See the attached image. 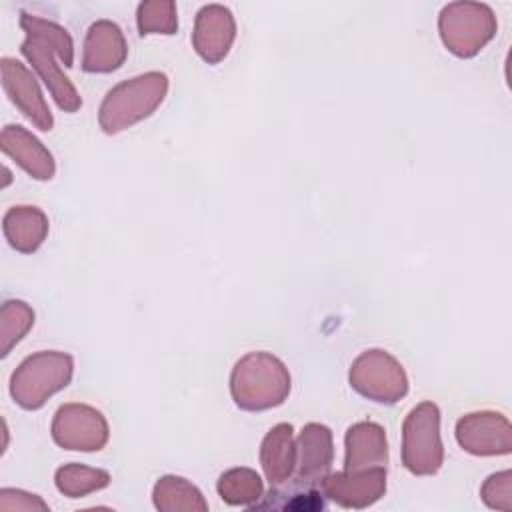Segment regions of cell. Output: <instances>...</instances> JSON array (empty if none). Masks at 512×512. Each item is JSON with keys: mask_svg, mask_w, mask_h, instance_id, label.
<instances>
[{"mask_svg": "<svg viewBox=\"0 0 512 512\" xmlns=\"http://www.w3.org/2000/svg\"><path fill=\"white\" fill-rule=\"evenodd\" d=\"M230 394L234 404L248 412L276 408L290 394V372L270 352H248L232 368Z\"/></svg>", "mask_w": 512, "mask_h": 512, "instance_id": "1", "label": "cell"}, {"mask_svg": "<svg viewBox=\"0 0 512 512\" xmlns=\"http://www.w3.org/2000/svg\"><path fill=\"white\" fill-rule=\"evenodd\" d=\"M34 324V310L22 300H6L0 310V356L6 358L10 350L26 336Z\"/></svg>", "mask_w": 512, "mask_h": 512, "instance_id": "23", "label": "cell"}, {"mask_svg": "<svg viewBox=\"0 0 512 512\" xmlns=\"http://www.w3.org/2000/svg\"><path fill=\"white\" fill-rule=\"evenodd\" d=\"M218 494L230 506H254L264 496V484L252 468H230L218 478Z\"/></svg>", "mask_w": 512, "mask_h": 512, "instance_id": "20", "label": "cell"}, {"mask_svg": "<svg viewBox=\"0 0 512 512\" xmlns=\"http://www.w3.org/2000/svg\"><path fill=\"white\" fill-rule=\"evenodd\" d=\"M496 30V14L484 2H450L438 14L440 38L458 58L476 56L496 36Z\"/></svg>", "mask_w": 512, "mask_h": 512, "instance_id": "4", "label": "cell"}, {"mask_svg": "<svg viewBox=\"0 0 512 512\" xmlns=\"http://www.w3.org/2000/svg\"><path fill=\"white\" fill-rule=\"evenodd\" d=\"M20 28L26 32V36L38 38L44 44H48L66 68L74 64V42L64 26L30 12H22Z\"/></svg>", "mask_w": 512, "mask_h": 512, "instance_id": "21", "label": "cell"}, {"mask_svg": "<svg viewBox=\"0 0 512 512\" xmlns=\"http://www.w3.org/2000/svg\"><path fill=\"white\" fill-rule=\"evenodd\" d=\"M74 374V360L66 352L40 350L26 356L10 376V394L24 410H38L58 390L66 388Z\"/></svg>", "mask_w": 512, "mask_h": 512, "instance_id": "3", "label": "cell"}, {"mask_svg": "<svg viewBox=\"0 0 512 512\" xmlns=\"http://www.w3.org/2000/svg\"><path fill=\"white\" fill-rule=\"evenodd\" d=\"M136 26L140 36L178 32V10L172 0H146L136 8Z\"/></svg>", "mask_w": 512, "mask_h": 512, "instance_id": "24", "label": "cell"}, {"mask_svg": "<svg viewBox=\"0 0 512 512\" xmlns=\"http://www.w3.org/2000/svg\"><path fill=\"white\" fill-rule=\"evenodd\" d=\"M236 40V20L224 4H204L194 18L192 46L196 54L208 62H222Z\"/></svg>", "mask_w": 512, "mask_h": 512, "instance_id": "9", "label": "cell"}, {"mask_svg": "<svg viewBox=\"0 0 512 512\" xmlns=\"http://www.w3.org/2000/svg\"><path fill=\"white\" fill-rule=\"evenodd\" d=\"M128 56V44L122 28L108 20L100 18L90 24L84 48H82V70L90 74H106L118 70Z\"/></svg>", "mask_w": 512, "mask_h": 512, "instance_id": "12", "label": "cell"}, {"mask_svg": "<svg viewBox=\"0 0 512 512\" xmlns=\"http://www.w3.org/2000/svg\"><path fill=\"white\" fill-rule=\"evenodd\" d=\"M444 462L440 438V410L424 400L414 406L402 424V464L416 476H430Z\"/></svg>", "mask_w": 512, "mask_h": 512, "instance_id": "5", "label": "cell"}, {"mask_svg": "<svg viewBox=\"0 0 512 512\" xmlns=\"http://www.w3.org/2000/svg\"><path fill=\"white\" fill-rule=\"evenodd\" d=\"M260 464L270 486L284 484L296 472V442L294 428L280 422L268 430L260 446Z\"/></svg>", "mask_w": 512, "mask_h": 512, "instance_id": "17", "label": "cell"}, {"mask_svg": "<svg viewBox=\"0 0 512 512\" xmlns=\"http://www.w3.org/2000/svg\"><path fill=\"white\" fill-rule=\"evenodd\" d=\"M2 68V86L10 98V102L38 128V130H52L54 118L44 100V94L32 76V72L16 58L4 56L0 60Z\"/></svg>", "mask_w": 512, "mask_h": 512, "instance_id": "10", "label": "cell"}, {"mask_svg": "<svg viewBox=\"0 0 512 512\" xmlns=\"http://www.w3.org/2000/svg\"><path fill=\"white\" fill-rule=\"evenodd\" d=\"M480 496L486 506L510 512L512 510V472L502 470L490 474L480 488Z\"/></svg>", "mask_w": 512, "mask_h": 512, "instance_id": "25", "label": "cell"}, {"mask_svg": "<svg viewBox=\"0 0 512 512\" xmlns=\"http://www.w3.org/2000/svg\"><path fill=\"white\" fill-rule=\"evenodd\" d=\"M166 94L168 76L158 70L122 80L106 92L98 110V124L106 134H118L148 118L164 102Z\"/></svg>", "mask_w": 512, "mask_h": 512, "instance_id": "2", "label": "cell"}, {"mask_svg": "<svg viewBox=\"0 0 512 512\" xmlns=\"http://www.w3.org/2000/svg\"><path fill=\"white\" fill-rule=\"evenodd\" d=\"M2 230L14 250L32 254L48 236V218L36 206H12L2 218Z\"/></svg>", "mask_w": 512, "mask_h": 512, "instance_id": "18", "label": "cell"}, {"mask_svg": "<svg viewBox=\"0 0 512 512\" xmlns=\"http://www.w3.org/2000/svg\"><path fill=\"white\" fill-rule=\"evenodd\" d=\"M334 458L332 430L324 424L310 422L300 430L296 440V476L302 482L322 486L330 474Z\"/></svg>", "mask_w": 512, "mask_h": 512, "instance_id": "13", "label": "cell"}, {"mask_svg": "<svg viewBox=\"0 0 512 512\" xmlns=\"http://www.w3.org/2000/svg\"><path fill=\"white\" fill-rule=\"evenodd\" d=\"M20 52L38 72V76L44 80L50 96L54 98L60 110L68 114L80 110L82 98L74 88V84L70 82V78L60 70V64H56L54 50L48 44H44L38 38L26 36V40L20 44Z\"/></svg>", "mask_w": 512, "mask_h": 512, "instance_id": "14", "label": "cell"}, {"mask_svg": "<svg viewBox=\"0 0 512 512\" xmlns=\"http://www.w3.org/2000/svg\"><path fill=\"white\" fill-rule=\"evenodd\" d=\"M110 436L108 422L100 410L70 402L62 404L52 420V438L64 450L98 452L106 446Z\"/></svg>", "mask_w": 512, "mask_h": 512, "instance_id": "7", "label": "cell"}, {"mask_svg": "<svg viewBox=\"0 0 512 512\" xmlns=\"http://www.w3.org/2000/svg\"><path fill=\"white\" fill-rule=\"evenodd\" d=\"M0 146H2V152L10 156L32 178L50 180L54 176L56 164L50 150L24 126L6 124L2 128Z\"/></svg>", "mask_w": 512, "mask_h": 512, "instance_id": "15", "label": "cell"}, {"mask_svg": "<svg viewBox=\"0 0 512 512\" xmlns=\"http://www.w3.org/2000/svg\"><path fill=\"white\" fill-rule=\"evenodd\" d=\"M324 496L342 508H366L380 500L386 492V468L368 470H342L328 474L322 482Z\"/></svg>", "mask_w": 512, "mask_h": 512, "instance_id": "11", "label": "cell"}, {"mask_svg": "<svg viewBox=\"0 0 512 512\" xmlns=\"http://www.w3.org/2000/svg\"><path fill=\"white\" fill-rule=\"evenodd\" d=\"M456 440L474 456H502L512 452V426L500 412H470L456 422Z\"/></svg>", "mask_w": 512, "mask_h": 512, "instance_id": "8", "label": "cell"}, {"mask_svg": "<svg viewBox=\"0 0 512 512\" xmlns=\"http://www.w3.org/2000/svg\"><path fill=\"white\" fill-rule=\"evenodd\" d=\"M0 510H50V508L36 494H28L24 490H14V488H2Z\"/></svg>", "mask_w": 512, "mask_h": 512, "instance_id": "26", "label": "cell"}, {"mask_svg": "<svg viewBox=\"0 0 512 512\" xmlns=\"http://www.w3.org/2000/svg\"><path fill=\"white\" fill-rule=\"evenodd\" d=\"M344 446V470L358 472L368 468H386L388 464L386 430L376 422L362 420L352 424L346 430Z\"/></svg>", "mask_w": 512, "mask_h": 512, "instance_id": "16", "label": "cell"}, {"mask_svg": "<svg viewBox=\"0 0 512 512\" xmlns=\"http://www.w3.org/2000/svg\"><path fill=\"white\" fill-rule=\"evenodd\" d=\"M56 488L68 498H80L90 492L102 490L110 484V474L102 468H90L78 462L64 464L56 470Z\"/></svg>", "mask_w": 512, "mask_h": 512, "instance_id": "22", "label": "cell"}, {"mask_svg": "<svg viewBox=\"0 0 512 512\" xmlns=\"http://www.w3.org/2000/svg\"><path fill=\"white\" fill-rule=\"evenodd\" d=\"M350 386L378 404H396L408 394V376L402 364L386 350L362 352L350 366Z\"/></svg>", "mask_w": 512, "mask_h": 512, "instance_id": "6", "label": "cell"}, {"mask_svg": "<svg viewBox=\"0 0 512 512\" xmlns=\"http://www.w3.org/2000/svg\"><path fill=\"white\" fill-rule=\"evenodd\" d=\"M154 506L158 510H208L202 492L182 476H162L154 484Z\"/></svg>", "mask_w": 512, "mask_h": 512, "instance_id": "19", "label": "cell"}]
</instances>
